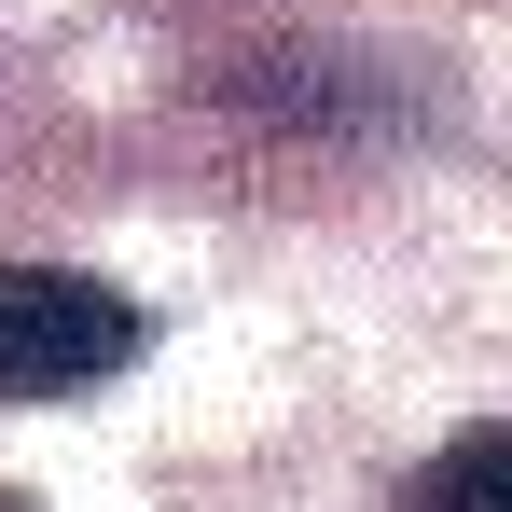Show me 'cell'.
Returning a JSON list of instances; mask_svg holds the SVG:
<instances>
[{
    "label": "cell",
    "mask_w": 512,
    "mask_h": 512,
    "mask_svg": "<svg viewBox=\"0 0 512 512\" xmlns=\"http://www.w3.org/2000/svg\"><path fill=\"white\" fill-rule=\"evenodd\" d=\"M402 512H512V416L499 429H457L416 485H402Z\"/></svg>",
    "instance_id": "7a4b0ae2"
},
{
    "label": "cell",
    "mask_w": 512,
    "mask_h": 512,
    "mask_svg": "<svg viewBox=\"0 0 512 512\" xmlns=\"http://www.w3.org/2000/svg\"><path fill=\"white\" fill-rule=\"evenodd\" d=\"M139 346H153V319H139L111 277L0 263V402H84L97 374H125Z\"/></svg>",
    "instance_id": "6da1fadb"
}]
</instances>
